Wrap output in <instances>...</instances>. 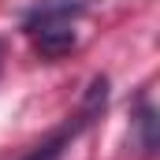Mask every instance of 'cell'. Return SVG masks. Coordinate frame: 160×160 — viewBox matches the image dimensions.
Masks as SVG:
<instances>
[{
  "label": "cell",
  "mask_w": 160,
  "mask_h": 160,
  "mask_svg": "<svg viewBox=\"0 0 160 160\" xmlns=\"http://www.w3.org/2000/svg\"><path fill=\"white\" fill-rule=\"evenodd\" d=\"M104 104H108V78H104V75H97V78L89 82V89H86L82 104H78V108H75L63 123H60L45 142H38L30 153H22L19 160H60L71 145H75V138H78L82 130H89L93 119H101Z\"/></svg>",
  "instance_id": "7a4b0ae2"
},
{
  "label": "cell",
  "mask_w": 160,
  "mask_h": 160,
  "mask_svg": "<svg viewBox=\"0 0 160 160\" xmlns=\"http://www.w3.org/2000/svg\"><path fill=\"white\" fill-rule=\"evenodd\" d=\"M134 127H138V134H142V149L153 153V149H157V108L149 104V97H142L138 116H134Z\"/></svg>",
  "instance_id": "3957f363"
},
{
  "label": "cell",
  "mask_w": 160,
  "mask_h": 160,
  "mask_svg": "<svg viewBox=\"0 0 160 160\" xmlns=\"http://www.w3.org/2000/svg\"><path fill=\"white\" fill-rule=\"evenodd\" d=\"M78 15H82L78 0H38L22 15V30L34 41L38 56L60 60L78 45V34H75V19Z\"/></svg>",
  "instance_id": "6da1fadb"
}]
</instances>
